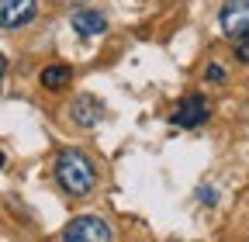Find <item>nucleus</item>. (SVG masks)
<instances>
[{
  "label": "nucleus",
  "instance_id": "10",
  "mask_svg": "<svg viewBox=\"0 0 249 242\" xmlns=\"http://www.w3.org/2000/svg\"><path fill=\"white\" fill-rule=\"evenodd\" d=\"M235 59H239V63H249V35L239 38V45H235Z\"/></svg>",
  "mask_w": 249,
  "mask_h": 242
},
{
  "label": "nucleus",
  "instance_id": "1",
  "mask_svg": "<svg viewBox=\"0 0 249 242\" xmlns=\"http://www.w3.org/2000/svg\"><path fill=\"white\" fill-rule=\"evenodd\" d=\"M55 184L73 197H87L97 184V170L80 149H62L55 159Z\"/></svg>",
  "mask_w": 249,
  "mask_h": 242
},
{
  "label": "nucleus",
  "instance_id": "8",
  "mask_svg": "<svg viewBox=\"0 0 249 242\" xmlns=\"http://www.w3.org/2000/svg\"><path fill=\"white\" fill-rule=\"evenodd\" d=\"M38 80H42V86H45V90H62V86L73 80V69H70L66 63H52V66H45V69H42V76H38Z\"/></svg>",
  "mask_w": 249,
  "mask_h": 242
},
{
  "label": "nucleus",
  "instance_id": "4",
  "mask_svg": "<svg viewBox=\"0 0 249 242\" xmlns=\"http://www.w3.org/2000/svg\"><path fill=\"white\" fill-rule=\"evenodd\" d=\"M208 101L201 97V94H191V97H183L180 104H177V111H173V125L177 128H197V125H204L208 121Z\"/></svg>",
  "mask_w": 249,
  "mask_h": 242
},
{
  "label": "nucleus",
  "instance_id": "9",
  "mask_svg": "<svg viewBox=\"0 0 249 242\" xmlns=\"http://www.w3.org/2000/svg\"><path fill=\"white\" fill-rule=\"evenodd\" d=\"M204 76H208L211 83H222V80H225V69H222V66H218V63H208V69H204Z\"/></svg>",
  "mask_w": 249,
  "mask_h": 242
},
{
  "label": "nucleus",
  "instance_id": "6",
  "mask_svg": "<svg viewBox=\"0 0 249 242\" xmlns=\"http://www.w3.org/2000/svg\"><path fill=\"white\" fill-rule=\"evenodd\" d=\"M70 118L76 121V125H83V128H93V125L104 118V104L93 97V94H80V97L70 104Z\"/></svg>",
  "mask_w": 249,
  "mask_h": 242
},
{
  "label": "nucleus",
  "instance_id": "7",
  "mask_svg": "<svg viewBox=\"0 0 249 242\" xmlns=\"http://www.w3.org/2000/svg\"><path fill=\"white\" fill-rule=\"evenodd\" d=\"M73 32L80 35V38H97V35H104L107 32V21H104V14L101 11H90V7H80V11H73Z\"/></svg>",
  "mask_w": 249,
  "mask_h": 242
},
{
  "label": "nucleus",
  "instance_id": "14",
  "mask_svg": "<svg viewBox=\"0 0 249 242\" xmlns=\"http://www.w3.org/2000/svg\"><path fill=\"white\" fill-rule=\"evenodd\" d=\"M0 166H4V153H0Z\"/></svg>",
  "mask_w": 249,
  "mask_h": 242
},
{
  "label": "nucleus",
  "instance_id": "3",
  "mask_svg": "<svg viewBox=\"0 0 249 242\" xmlns=\"http://www.w3.org/2000/svg\"><path fill=\"white\" fill-rule=\"evenodd\" d=\"M218 21H222V32H225L229 38L249 35V0H225Z\"/></svg>",
  "mask_w": 249,
  "mask_h": 242
},
{
  "label": "nucleus",
  "instance_id": "11",
  "mask_svg": "<svg viewBox=\"0 0 249 242\" xmlns=\"http://www.w3.org/2000/svg\"><path fill=\"white\" fill-rule=\"evenodd\" d=\"M201 201H208V204H214V190H208V187H204V190H201Z\"/></svg>",
  "mask_w": 249,
  "mask_h": 242
},
{
  "label": "nucleus",
  "instance_id": "2",
  "mask_svg": "<svg viewBox=\"0 0 249 242\" xmlns=\"http://www.w3.org/2000/svg\"><path fill=\"white\" fill-rule=\"evenodd\" d=\"M62 242H111V225L97 215H80L62 228Z\"/></svg>",
  "mask_w": 249,
  "mask_h": 242
},
{
  "label": "nucleus",
  "instance_id": "13",
  "mask_svg": "<svg viewBox=\"0 0 249 242\" xmlns=\"http://www.w3.org/2000/svg\"><path fill=\"white\" fill-rule=\"evenodd\" d=\"M66 4H83V0H66Z\"/></svg>",
  "mask_w": 249,
  "mask_h": 242
},
{
  "label": "nucleus",
  "instance_id": "12",
  "mask_svg": "<svg viewBox=\"0 0 249 242\" xmlns=\"http://www.w3.org/2000/svg\"><path fill=\"white\" fill-rule=\"evenodd\" d=\"M4 73H7V59H4V52H0V80H4Z\"/></svg>",
  "mask_w": 249,
  "mask_h": 242
},
{
  "label": "nucleus",
  "instance_id": "5",
  "mask_svg": "<svg viewBox=\"0 0 249 242\" xmlns=\"http://www.w3.org/2000/svg\"><path fill=\"white\" fill-rule=\"evenodd\" d=\"M38 14V0H0V28H24Z\"/></svg>",
  "mask_w": 249,
  "mask_h": 242
}]
</instances>
